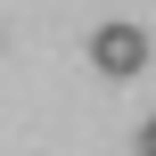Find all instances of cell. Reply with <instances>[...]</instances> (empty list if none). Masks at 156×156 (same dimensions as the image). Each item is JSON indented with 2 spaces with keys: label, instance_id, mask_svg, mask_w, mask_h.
Instances as JSON below:
<instances>
[{
  "label": "cell",
  "instance_id": "1",
  "mask_svg": "<svg viewBox=\"0 0 156 156\" xmlns=\"http://www.w3.org/2000/svg\"><path fill=\"white\" fill-rule=\"evenodd\" d=\"M90 66L99 74H140L148 66V33L140 25H99L90 33Z\"/></svg>",
  "mask_w": 156,
  "mask_h": 156
},
{
  "label": "cell",
  "instance_id": "2",
  "mask_svg": "<svg viewBox=\"0 0 156 156\" xmlns=\"http://www.w3.org/2000/svg\"><path fill=\"white\" fill-rule=\"evenodd\" d=\"M140 156H156V115H148V123H140Z\"/></svg>",
  "mask_w": 156,
  "mask_h": 156
}]
</instances>
